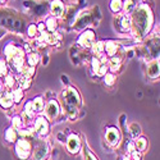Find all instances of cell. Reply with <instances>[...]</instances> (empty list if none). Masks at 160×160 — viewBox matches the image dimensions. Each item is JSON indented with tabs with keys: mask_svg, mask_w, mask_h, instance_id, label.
<instances>
[{
	"mask_svg": "<svg viewBox=\"0 0 160 160\" xmlns=\"http://www.w3.org/2000/svg\"><path fill=\"white\" fill-rule=\"evenodd\" d=\"M154 24V14L149 5L142 4L133 9L131 16V31L135 37L143 38Z\"/></svg>",
	"mask_w": 160,
	"mask_h": 160,
	"instance_id": "1",
	"label": "cell"
},
{
	"mask_svg": "<svg viewBox=\"0 0 160 160\" xmlns=\"http://www.w3.org/2000/svg\"><path fill=\"white\" fill-rule=\"evenodd\" d=\"M62 102H63V110L65 115L69 119H74L78 114V109L82 104L81 95L77 91V88L69 86L62 92Z\"/></svg>",
	"mask_w": 160,
	"mask_h": 160,
	"instance_id": "2",
	"label": "cell"
},
{
	"mask_svg": "<svg viewBox=\"0 0 160 160\" xmlns=\"http://www.w3.org/2000/svg\"><path fill=\"white\" fill-rule=\"evenodd\" d=\"M0 23H2L4 28L7 27L17 32H23L26 28V21L22 17L13 14L10 12L0 13Z\"/></svg>",
	"mask_w": 160,
	"mask_h": 160,
	"instance_id": "3",
	"label": "cell"
},
{
	"mask_svg": "<svg viewBox=\"0 0 160 160\" xmlns=\"http://www.w3.org/2000/svg\"><path fill=\"white\" fill-rule=\"evenodd\" d=\"M31 150H32V143L27 138H21L16 141V155L19 159L26 160L31 155Z\"/></svg>",
	"mask_w": 160,
	"mask_h": 160,
	"instance_id": "4",
	"label": "cell"
},
{
	"mask_svg": "<svg viewBox=\"0 0 160 160\" xmlns=\"http://www.w3.org/2000/svg\"><path fill=\"white\" fill-rule=\"evenodd\" d=\"M81 149H82L81 138H79L76 133L69 135L68 138H67V150H68V152L74 155V154H78L79 151H81Z\"/></svg>",
	"mask_w": 160,
	"mask_h": 160,
	"instance_id": "5",
	"label": "cell"
},
{
	"mask_svg": "<svg viewBox=\"0 0 160 160\" xmlns=\"http://www.w3.org/2000/svg\"><path fill=\"white\" fill-rule=\"evenodd\" d=\"M105 141L108 142L110 146L115 148L121 142V132L117 127H109L105 131Z\"/></svg>",
	"mask_w": 160,
	"mask_h": 160,
	"instance_id": "6",
	"label": "cell"
},
{
	"mask_svg": "<svg viewBox=\"0 0 160 160\" xmlns=\"http://www.w3.org/2000/svg\"><path fill=\"white\" fill-rule=\"evenodd\" d=\"M77 42H78V45H81L83 48H91L96 42V35L92 30H86L81 33Z\"/></svg>",
	"mask_w": 160,
	"mask_h": 160,
	"instance_id": "7",
	"label": "cell"
},
{
	"mask_svg": "<svg viewBox=\"0 0 160 160\" xmlns=\"http://www.w3.org/2000/svg\"><path fill=\"white\" fill-rule=\"evenodd\" d=\"M50 131V124H49V121H48V118L45 117H38L36 119V122H35V132L37 133L38 136H46L48 133Z\"/></svg>",
	"mask_w": 160,
	"mask_h": 160,
	"instance_id": "8",
	"label": "cell"
},
{
	"mask_svg": "<svg viewBox=\"0 0 160 160\" xmlns=\"http://www.w3.org/2000/svg\"><path fill=\"white\" fill-rule=\"evenodd\" d=\"M60 113V105L57 100L51 99L48 104H46V118L49 121H54L59 117Z\"/></svg>",
	"mask_w": 160,
	"mask_h": 160,
	"instance_id": "9",
	"label": "cell"
},
{
	"mask_svg": "<svg viewBox=\"0 0 160 160\" xmlns=\"http://www.w3.org/2000/svg\"><path fill=\"white\" fill-rule=\"evenodd\" d=\"M145 49L149 52V55L151 57V59H159V37L154 36L152 38H150L148 42L145 44Z\"/></svg>",
	"mask_w": 160,
	"mask_h": 160,
	"instance_id": "10",
	"label": "cell"
},
{
	"mask_svg": "<svg viewBox=\"0 0 160 160\" xmlns=\"http://www.w3.org/2000/svg\"><path fill=\"white\" fill-rule=\"evenodd\" d=\"M91 22H92V17H91V14H90V13H86V12H85V13L79 14V16L76 18L73 27H74L76 30H82V28L88 27V26L91 24Z\"/></svg>",
	"mask_w": 160,
	"mask_h": 160,
	"instance_id": "11",
	"label": "cell"
},
{
	"mask_svg": "<svg viewBox=\"0 0 160 160\" xmlns=\"http://www.w3.org/2000/svg\"><path fill=\"white\" fill-rule=\"evenodd\" d=\"M50 12L54 18H62L65 12V5L63 0H52L50 4Z\"/></svg>",
	"mask_w": 160,
	"mask_h": 160,
	"instance_id": "12",
	"label": "cell"
},
{
	"mask_svg": "<svg viewBox=\"0 0 160 160\" xmlns=\"http://www.w3.org/2000/svg\"><path fill=\"white\" fill-rule=\"evenodd\" d=\"M160 74V65H159V59H154L148 64V69H146V76L150 79H156L159 78Z\"/></svg>",
	"mask_w": 160,
	"mask_h": 160,
	"instance_id": "13",
	"label": "cell"
},
{
	"mask_svg": "<svg viewBox=\"0 0 160 160\" xmlns=\"http://www.w3.org/2000/svg\"><path fill=\"white\" fill-rule=\"evenodd\" d=\"M49 155V145L46 142H41L36 146L33 151V160H45Z\"/></svg>",
	"mask_w": 160,
	"mask_h": 160,
	"instance_id": "14",
	"label": "cell"
},
{
	"mask_svg": "<svg viewBox=\"0 0 160 160\" xmlns=\"http://www.w3.org/2000/svg\"><path fill=\"white\" fill-rule=\"evenodd\" d=\"M10 60H12V64H13V69H14L16 72H18V73H21L24 68V52L22 50H19Z\"/></svg>",
	"mask_w": 160,
	"mask_h": 160,
	"instance_id": "15",
	"label": "cell"
},
{
	"mask_svg": "<svg viewBox=\"0 0 160 160\" xmlns=\"http://www.w3.org/2000/svg\"><path fill=\"white\" fill-rule=\"evenodd\" d=\"M118 50H119V46L113 40H108L106 42H104V52H106V55L109 58L118 54Z\"/></svg>",
	"mask_w": 160,
	"mask_h": 160,
	"instance_id": "16",
	"label": "cell"
},
{
	"mask_svg": "<svg viewBox=\"0 0 160 160\" xmlns=\"http://www.w3.org/2000/svg\"><path fill=\"white\" fill-rule=\"evenodd\" d=\"M13 98H12V91H7L5 94H3V96L0 98V106L3 109H10L13 106Z\"/></svg>",
	"mask_w": 160,
	"mask_h": 160,
	"instance_id": "17",
	"label": "cell"
},
{
	"mask_svg": "<svg viewBox=\"0 0 160 160\" xmlns=\"http://www.w3.org/2000/svg\"><path fill=\"white\" fill-rule=\"evenodd\" d=\"M108 67H109V69H110L112 72L119 71V69H121V67H122V57L118 55V54H115L114 57H112L110 60H109Z\"/></svg>",
	"mask_w": 160,
	"mask_h": 160,
	"instance_id": "18",
	"label": "cell"
},
{
	"mask_svg": "<svg viewBox=\"0 0 160 160\" xmlns=\"http://www.w3.org/2000/svg\"><path fill=\"white\" fill-rule=\"evenodd\" d=\"M118 24H119V30L122 32H129L131 31V17H128V16L121 17Z\"/></svg>",
	"mask_w": 160,
	"mask_h": 160,
	"instance_id": "19",
	"label": "cell"
},
{
	"mask_svg": "<svg viewBox=\"0 0 160 160\" xmlns=\"http://www.w3.org/2000/svg\"><path fill=\"white\" fill-rule=\"evenodd\" d=\"M19 50H21V49H19V48H17L14 44H8V45H7V48L4 49V54H5V57L10 60V59H12L13 57H14Z\"/></svg>",
	"mask_w": 160,
	"mask_h": 160,
	"instance_id": "20",
	"label": "cell"
},
{
	"mask_svg": "<svg viewBox=\"0 0 160 160\" xmlns=\"http://www.w3.org/2000/svg\"><path fill=\"white\" fill-rule=\"evenodd\" d=\"M32 106H33V110L36 113H41L45 108V102H44V99L41 96H37L32 100Z\"/></svg>",
	"mask_w": 160,
	"mask_h": 160,
	"instance_id": "21",
	"label": "cell"
},
{
	"mask_svg": "<svg viewBox=\"0 0 160 160\" xmlns=\"http://www.w3.org/2000/svg\"><path fill=\"white\" fill-rule=\"evenodd\" d=\"M40 62V55L37 54V52H28V55H27V64L28 67H32V68H36V65L38 64Z\"/></svg>",
	"mask_w": 160,
	"mask_h": 160,
	"instance_id": "22",
	"label": "cell"
},
{
	"mask_svg": "<svg viewBox=\"0 0 160 160\" xmlns=\"http://www.w3.org/2000/svg\"><path fill=\"white\" fill-rule=\"evenodd\" d=\"M135 146H136V150L140 152H143L146 149H148V140L145 137H137L135 140Z\"/></svg>",
	"mask_w": 160,
	"mask_h": 160,
	"instance_id": "23",
	"label": "cell"
},
{
	"mask_svg": "<svg viewBox=\"0 0 160 160\" xmlns=\"http://www.w3.org/2000/svg\"><path fill=\"white\" fill-rule=\"evenodd\" d=\"M4 136H5V140L8 142H16L17 141V137H18L16 128H13V127H10V128H8L5 131V135Z\"/></svg>",
	"mask_w": 160,
	"mask_h": 160,
	"instance_id": "24",
	"label": "cell"
},
{
	"mask_svg": "<svg viewBox=\"0 0 160 160\" xmlns=\"http://www.w3.org/2000/svg\"><path fill=\"white\" fill-rule=\"evenodd\" d=\"M129 132H131V137L133 140H136L137 137H140V135H141V127H140V124H137V123L129 124Z\"/></svg>",
	"mask_w": 160,
	"mask_h": 160,
	"instance_id": "25",
	"label": "cell"
},
{
	"mask_svg": "<svg viewBox=\"0 0 160 160\" xmlns=\"http://www.w3.org/2000/svg\"><path fill=\"white\" fill-rule=\"evenodd\" d=\"M12 98H13V102L14 104H19L23 99V90L22 88H14L12 90Z\"/></svg>",
	"mask_w": 160,
	"mask_h": 160,
	"instance_id": "26",
	"label": "cell"
},
{
	"mask_svg": "<svg viewBox=\"0 0 160 160\" xmlns=\"http://www.w3.org/2000/svg\"><path fill=\"white\" fill-rule=\"evenodd\" d=\"M18 82H19V88H22V90H28L30 87H31V78L30 77H27V76H21L19 77V79H18Z\"/></svg>",
	"mask_w": 160,
	"mask_h": 160,
	"instance_id": "27",
	"label": "cell"
},
{
	"mask_svg": "<svg viewBox=\"0 0 160 160\" xmlns=\"http://www.w3.org/2000/svg\"><path fill=\"white\" fill-rule=\"evenodd\" d=\"M123 8V2L122 0H112L110 2V10L113 13H119Z\"/></svg>",
	"mask_w": 160,
	"mask_h": 160,
	"instance_id": "28",
	"label": "cell"
},
{
	"mask_svg": "<svg viewBox=\"0 0 160 160\" xmlns=\"http://www.w3.org/2000/svg\"><path fill=\"white\" fill-rule=\"evenodd\" d=\"M45 26L48 27V32H54L55 30H57V19L54 18V17H50V18H48L46 19V22H45Z\"/></svg>",
	"mask_w": 160,
	"mask_h": 160,
	"instance_id": "29",
	"label": "cell"
},
{
	"mask_svg": "<svg viewBox=\"0 0 160 160\" xmlns=\"http://www.w3.org/2000/svg\"><path fill=\"white\" fill-rule=\"evenodd\" d=\"M115 81H117V77H115L114 73H109L108 72L104 76V82H105L106 86H113L115 83Z\"/></svg>",
	"mask_w": 160,
	"mask_h": 160,
	"instance_id": "30",
	"label": "cell"
},
{
	"mask_svg": "<svg viewBox=\"0 0 160 160\" xmlns=\"http://www.w3.org/2000/svg\"><path fill=\"white\" fill-rule=\"evenodd\" d=\"M122 9L126 12V14H129V13H132L133 9H135V2H133V0H126Z\"/></svg>",
	"mask_w": 160,
	"mask_h": 160,
	"instance_id": "31",
	"label": "cell"
},
{
	"mask_svg": "<svg viewBox=\"0 0 160 160\" xmlns=\"http://www.w3.org/2000/svg\"><path fill=\"white\" fill-rule=\"evenodd\" d=\"M91 48H92V50H94V52L96 55H100V54H102V52H104V41H98V42H95L94 45H92Z\"/></svg>",
	"mask_w": 160,
	"mask_h": 160,
	"instance_id": "32",
	"label": "cell"
},
{
	"mask_svg": "<svg viewBox=\"0 0 160 160\" xmlns=\"http://www.w3.org/2000/svg\"><path fill=\"white\" fill-rule=\"evenodd\" d=\"M4 87H7V88L14 87V77L10 76V74H7L4 78Z\"/></svg>",
	"mask_w": 160,
	"mask_h": 160,
	"instance_id": "33",
	"label": "cell"
},
{
	"mask_svg": "<svg viewBox=\"0 0 160 160\" xmlns=\"http://www.w3.org/2000/svg\"><path fill=\"white\" fill-rule=\"evenodd\" d=\"M102 64V60L101 59H99V58H92V60H91V65H92V71H94L95 73H98V71H99V68H100V65Z\"/></svg>",
	"mask_w": 160,
	"mask_h": 160,
	"instance_id": "34",
	"label": "cell"
},
{
	"mask_svg": "<svg viewBox=\"0 0 160 160\" xmlns=\"http://www.w3.org/2000/svg\"><path fill=\"white\" fill-rule=\"evenodd\" d=\"M24 114L28 115V117H32L35 114V110H33V106H32V101H27L24 105Z\"/></svg>",
	"mask_w": 160,
	"mask_h": 160,
	"instance_id": "35",
	"label": "cell"
},
{
	"mask_svg": "<svg viewBox=\"0 0 160 160\" xmlns=\"http://www.w3.org/2000/svg\"><path fill=\"white\" fill-rule=\"evenodd\" d=\"M83 151H85V159H86V160H99L98 156H96L94 152H92L88 148H85Z\"/></svg>",
	"mask_w": 160,
	"mask_h": 160,
	"instance_id": "36",
	"label": "cell"
},
{
	"mask_svg": "<svg viewBox=\"0 0 160 160\" xmlns=\"http://www.w3.org/2000/svg\"><path fill=\"white\" fill-rule=\"evenodd\" d=\"M8 74V65L4 59H0V77Z\"/></svg>",
	"mask_w": 160,
	"mask_h": 160,
	"instance_id": "37",
	"label": "cell"
},
{
	"mask_svg": "<svg viewBox=\"0 0 160 160\" xmlns=\"http://www.w3.org/2000/svg\"><path fill=\"white\" fill-rule=\"evenodd\" d=\"M12 126L13 128H16V129H19L22 127V119L21 117L16 115V117H13V121H12Z\"/></svg>",
	"mask_w": 160,
	"mask_h": 160,
	"instance_id": "38",
	"label": "cell"
},
{
	"mask_svg": "<svg viewBox=\"0 0 160 160\" xmlns=\"http://www.w3.org/2000/svg\"><path fill=\"white\" fill-rule=\"evenodd\" d=\"M108 71H109V67H108V64L106 63H102L101 65H100V68H99V71H98V76H101V77H104L106 73H108Z\"/></svg>",
	"mask_w": 160,
	"mask_h": 160,
	"instance_id": "39",
	"label": "cell"
},
{
	"mask_svg": "<svg viewBox=\"0 0 160 160\" xmlns=\"http://www.w3.org/2000/svg\"><path fill=\"white\" fill-rule=\"evenodd\" d=\"M27 33L30 37H35L37 33V26L36 24H30L27 27Z\"/></svg>",
	"mask_w": 160,
	"mask_h": 160,
	"instance_id": "40",
	"label": "cell"
},
{
	"mask_svg": "<svg viewBox=\"0 0 160 160\" xmlns=\"http://www.w3.org/2000/svg\"><path fill=\"white\" fill-rule=\"evenodd\" d=\"M129 159L131 160H142V152L135 150V151H132L129 154Z\"/></svg>",
	"mask_w": 160,
	"mask_h": 160,
	"instance_id": "41",
	"label": "cell"
},
{
	"mask_svg": "<svg viewBox=\"0 0 160 160\" xmlns=\"http://www.w3.org/2000/svg\"><path fill=\"white\" fill-rule=\"evenodd\" d=\"M136 150V146H135V141H131L127 143V152L131 154L132 151H135Z\"/></svg>",
	"mask_w": 160,
	"mask_h": 160,
	"instance_id": "42",
	"label": "cell"
},
{
	"mask_svg": "<svg viewBox=\"0 0 160 160\" xmlns=\"http://www.w3.org/2000/svg\"><path fill=\"white\" fill-rule=\"evenodd\" d=\"M5 33H7V30H5L4 27H2V26H0V38H2Z\"/></svg>",
	"mask_w": 160,
	"mask_h": 160,
	"instance_id": "43",
	"label": "cell"
},
{
	"mask_svg": "<svg viewBox=\"0 0 160 160\" xmlns=\"http://www.w3.org/2000/svg\"><path fill=\"white\" fill-rule=\"evenodd\" d=\"M4 86H3V83L2 82H0V98H2L3 96V94H4V88H3Z\"/></svg>",
	"mask_w": 160,
	"mask_h": 160,
	"instance_id": "44",
	"label": "cell"
},
{
	"mask_svg": "<svg viewBox=\"0 0 160 160\" xmlns=\"http://www.w3.org/2000/svg\"><path fill=\"white\" fill-rule=\"evenodd\" d=\"M122 160H131V159H129V156H127V155H126V156H123V158H122Z\"/></svg>",
	"mask_w": 160,
	"mask_h": 160,
	"instance_id": "45",
	"label": "cell"
},
{
	"mask_svg": "<svg viewBox=\"0 0 160 160\" xmlns=\"http://www.w3.org/2000/svg\"><path fill=\"white\" fill-rule=\"evenodd\" d=\"M4 2H7V0H0V3H4Z\"/></svg>",
	"mask_w": 160,
	"mask_h": 160,
	"instance_id": "46",
	"label": "cell"
},
{
	"mask_svg": "<svg viewBox=\"0 0 160 160\" xmlns=\"http://www.w3.org/2000/svg\"><path fill=\"white\" fill-rule=\"evenodd\" d=\"M133 2H136V0H133Z\"/></svg>",
	"mask_w": 160,
	"mask_h": 160,
	"instance_id": "47",
	"label": "cell"
}]
</instances>
